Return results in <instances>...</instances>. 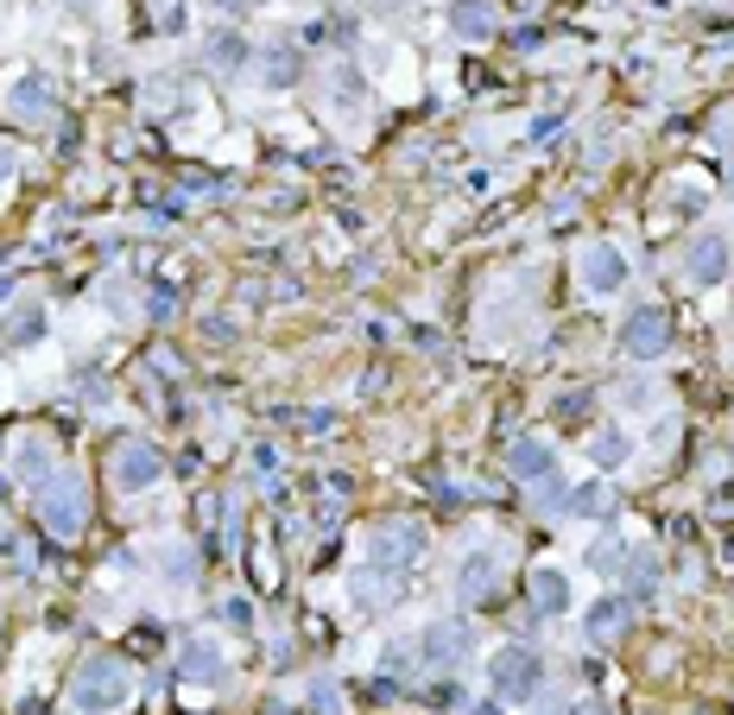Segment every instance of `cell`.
Segmentation results:
<instances>
[{"mask_svg":"<svg viewBox=\"0 0 734 715\" xmlns=\"http://www.w3.org/2000/svg\"><path fill=\"white\" fill-rule=\"evenodd\" d=\"M418 558H425V526H412V520L374 526L362 545V589L367 583H400Z\"/></svg>","mask_w":734,"mask_h":715,"instance_id":"6da1fadb","label":"cell"},{"mask_svg":"<svg viewBox=\"0 0 734 715\" xmlns=\"http://www.w3.org/2000/svg\"><path fill=\"white\" fill-rule=\"evenodd\" d=\"M71 697H76V710L114 715L127 697H134V665H127V659H89V665L76 672Z\"/></svg>","mask_w":734,"mask_h":715,"instance_id":"7a4b0ae2","label":"cell"},{"mask_svg":"<svg viewBox=\"0 0 734 715\" xmlns=\"http://www.w3.org/2000/svg\"><path fill=\"white\" fill-rule=\"evenodd\" d=\"M488 684H494V697H501V703H532V697H539V684H545V665H539V652H532V646H501V652H494V665H488Z\"/></svg>","mask_w":734,"mask_h":715,"instance_id":"3957f363","label":"cell"},{"mask_svg":"<svg viewBox=\"0 0 734 715\" xmlns=\"http://www.w3.org/2000/svg\"><path fill=\"white\" fill-rule=\"evenodd\" d=\"M469 652H476V627L456 621V614H443V621H431V627H418V665H431V672H456V665H469Z\"/></svg>","mask_w":734,"mask_h":715,"instance_id":"277c9868","label":"cell"},{"mask_svg":"<svg viewBox=\"0 0 734 715\" xmlns=\"http://www.w3.org/2000/svg\"><path fill=\"white\" fill-rule=\"evenodd\" d=\"M38 520H45L51 538H64V545L83 532V482H76L71 469H58V475L38 488Z\"/></svg>","mask_w":734,"mask_h":715,"instance_id":"5b68a950","label":"cell"},{"mask_svg":"<svg viewBox=\"0 0 734 715\" xmlns=\"http://www.w3.org/2000/svg\"><path fill=\"white\" fill-rule=\"evenodd\" d=\"M159 475H165V456L152 450L147 437H127V444H114V456H109L114 494H140V488H152Z\"/></svg>","mask_w":734,"mask_h":715,"instance_id":"8992f818","label":"cell"},{"mask_svg":"<svg viewBox=\"0 0 734 715\" xmlns=\"http://www.w3.org/2000/svg\"><path fill=\"white\" fill-rule=\"evenodd\" d=\"M671 348V317L665 310H633L621 323V355L627 361H659Z\"/></svg>","mask_w":734,"mask_h":715,"instance_id":"52a82bcc","label":"cell"},{"mask_svg":"<svg viewBox=\"0 0 734 715\" xmlns=\"http://www.w3.org/2000/svg\"><path fill=\"white\" fill-rule=\"evenodd\" d=\"M577 272H583V292L608 298V292H621V285H627V254H621V247H608V241H595V247H583Z\"/></svg>","mask_w":734,"mask_h":715,"instance_id":"ba28073f","label":"cell"},{"mask_svg":"<svg viewBox=\"0 0 734 715\" xmlns=\"http://www.w3.org/2000/svg\"><path fill=\"white\" fill-rule=\"evenodd\" d=\"M58 108V89H51V76H38V71H26V76H13L7 82V114L13 120H45V114Z\"/></svg>","mask_w":734,"mask_h":715,"instance_id":"9c48e42d","label":"cell"},{"mask_svg":"<svg viewBox=\"0 0 734 715\" xmlns=\"http://www.w3.org/2000/svg\"><path fill=\"white\" fill-rule=\"evenodd\" d=\"M729 266H734L729 234H697V241H691V260H684V272H691L697 285H722V279H729Z\"/></svg>","mask_w":734,"mask_h":715,"instance_id":"30bf717a","label":"cell"},{"mask_svg":"<svg viewBox=\"0 0 734 715\" xmlns=\"http://www.w3.org/2000/svg\"><path fill=\"white\" fill-rule=\"evenodd\" d=\"M178 672H184V684H222V678H228V665H222L216 640H184Z\"/></svg>","mask_w":734,"mask_h":715,"instance_id":"8fae6325","label":"cell"},{"mask_svg":"<svg viewBox=\"0 0 734 715\" xmlns=\"http://www.w3.org/2000/svg\"><path fill=\"white\" fill-rule=\"evenodd\" d=\"M550 462H557V456H550L545 437H519L514 450H507V475H514V482H545Z\"/></svg>","mask_w":734,"mask_h":715,"instance_id":"7c38bea8","label":"cell"},{"mask_svg":"<svg viewBox=\"0 0 734 715\" xmlns=\"http://www.w3.org/2000/svg\"><path fill=\"white\" fill-rule=\"evenodd\" d=\"M494 576H501V570H494V551H463V564H456V596H463V602H481V596L494 589Z\"/></svg>","mask_w":734,"mask_h":715,"instance_id":"4fadbf2b","label":"cell"},{"mask_svg":"<svg viewBox=\"0 0 734 715\" xmlns=\"http://www.w3.org/2000/svg\"><path fill=\"white\" fill-rule=\"evenodd\" d=\"M450 33L469 38V44H488V38H494V7H488V0H456V7H450Z\"/></svg>","mask_w":734,"mask_h":715,"instance_id":"5bb4252c","label":"cell"},{"mask_svg":"<svg viewBox=\"0 0 734 715\" xmlns=\"http://www.w3.org/2000/svg\"><path fill=\"white\" fill-rule=\"evenodd\" d=\"M13 475L33 482V488H45V482L58 475V469H51V444H45V437H20V444H13Z\"/></svg>","mask_w":734,"mask_h":715,"instance_id":"9a60e30c","label":"cell"},{"mask_svg":"<svg viewBox=\"0 0 734 715\" xmlns=\"http://www.w3.org/2000/svg\"><path fill=\"white\" fill-rule=\"evenodd\" d=\"M203 64L216 76H235L241 64H248V38L241 33H210V44H203Z\"/></svg>","mask_w":734,"mask_h":715,"instance_id":"2e32d148","label":"cell"},{"mask_svg":"<svg viewBox=\"0 0 734 715\" xmlns=\"http://www.w3.org/2000/svg\"><path fill=\"white\" fill-rule=\"evenodd\" d=\"M298 76H304V58L286 51V44H273V51L260 58V82H266V89H292Z\"/></svg>","mask_w":734,"mask_h":715,"instance_id":"e0dca14e","label":"cell"},{"mask_svg":"<svg viewBox=\"0 0 734 715\" xmlns=\"http://www.w3.org/2000/svg\"><path fill=\"white\" fill-rule=\"evenodd\" d=\"M532 602H539V614H570V576L532 570Z\"/></svg>","mask_w":734,"mask_h":715,"instance_id":"ac0fdd59","label":"cell"},{"mask_svg":"<svg viewBox=\"0 0 734 715\" xmlns=\"http://www.w3.org/2000/svg\"><path fill=\"white\" fill-rule=\"evenodd\" d=\"M589 456H595V469H621V462H633V437H627L621 424H608V431H595Z\"/></svg>","mask_w":734,"mask_h":715,"instance_id":"d6986e66","label":"cell"},{"mask_svg":"<svg viewBox=\"0 0 734 715\" xmlns=\"http://www.w3.org/2000/svg\"><path fill=\"white\" fill-rule=\"evenodd\" d=\"M564 513L570 520H602L608 513V482H583V488L564 494Z\"/></svg>","mask_w":734,"mask_h":715,"instance_id":"ffe728a7","label":"cell"},{"mask_svg":"<svg viewBox=\"0 0 734 715\" xmlns=\"http://www.w3.org/2000/svg\"><path fill=\"white\" fill-rule=\"evenodd\" d=\"M583 627H589V640H615V634L627 627V602H615V596H608V602H595Z\"/></svg>","mask_w":734,"mask_h":715,"instance_id":"44dd1931","label":"cell"},{"mask_svg":"<svg viewBox=\"0 0 734 715\" xmlns=\"http://www.w3.org/2000/svg\"><path fill=\"white\" fill-rule=\"evenodd\" d=\"M7 336H13V342H38V336H45V310H38V304H13V310H7Z\"/></svg>","mask_w":734,"mask_h":715,"instance_id":"7402d4cb","label":"cell"},{"mask_svg":"<svg viewBox=\"0 0 734 715\" xmlns=\"http://www.w3.org/2000/svg\"><path fill=\"white\" fill-rule=\"evenodd\" d=\"M159 576H165L172 589H190V583H197V558H190L184 545H172V551L159 558Z\"/></svg>","mask_w":734,"mask_h":715,"instance_id":"603a6c76","label":"cell"},{"mask_svg":"<svg viewBox=\"0 0 734 715\" xmlns=\"http://www.w3.org/2000/svg\"><path fill=\"white\" fill-rule=\"evenodd\" d=\"M589 564L602 570V576H621V564H627V545H621V538H602V545L589 551Z\"/></svg>","mask_w":734,"mask_h":715,"instance_id":"cb8c5ba5","label":"cell"},{"mask_svg":"<svg viewBox=\"0 0 734 715\" xmlns=\"http://www.w3.org/2000/svg\"><path fill=\"white\" fill-rule=\"evenodd\" d=\"M152 20H159L165 33H184V0H152Z\"/></svg>","mask_w":734,"mask_h":715,"instance_id":"d4e9b609","label":"cell"},{"mask_svg":"<svg viewBox=\"0 0 734 715\" xmlns=\"http://www.w3.org/2000/svg\"><path fill=\"white\" fill-rule=\"evenodd\" d=\"M653 399H659L653 380H627V386H621V406H653Z\"/></svg>","mask_w":734,"mask_h":715,"instance_id":"484cf974","label":"cell"},{"mask_svg":"<svg viewBox=\"0 0 734 715\" xmlns=\"http://www.w3.org/2000/svg\"><path fill=\"white\" fill-rule=\"evenodd\" d=\"M336 703H342V697H336V684H330V678L311 684V710H317V715H336Z\"/></svg>","mask_w":734,"mask_h":715,"instance_id":"4316f807","label":"cell"},{"mask_svg":"<svg viewBox=\"0 0 734 715\" xmlns=\"http://www.w3.org/2000/svg\"><path fill=\"white\" fill-rule=\"evenodd\" d=\"M254 482H279V450H254Z\"/></svg>","mask_w":734,"mask_h":715,"instance_id":"83f0119b","label":"cell"},{"mask_svg":"<svg viewBox=\"0 0 734 715\" xmlns=\"http://www.w3.org/2000/svg\"><path fill=\"white\" fill-rule=\"evenodd\" d=\"M298 424H304L311 437H330V431H336V418H330V412H304V418H298Z\"/></svg>","mask_w":734,"mask_h":715,"instance_id":"f1b7e54d","label":"cell"},{"mask_svg":"<svg viewBox=\"0 0 734 715\" xmlns=\"http://www.w3.org/2000/svg\"><path fill=\"white\" fill-rule=\"evenodd\" d=\"M589 412V393H564L557 399V418H583Z\"/></svg>","mask_w":734,"mask_h":715,"instance_id":"f546056e","label":"cell"},{"mask_svg":"<svg viewBox=\"0 0 734 715\" xmlns=\"http://www.w3.org/2000/svg\"><path fill=\"white\" fill-rule=\"evenodd\" d=\"M172 304H178V292L165 285V292H152V317H172Z\"/></svg>","mask_w":734,"mask_h":715,"instance_id":"4dcf8cb0","label":"cell"},{"mask_svg":"<svg viewBox=\"0 0 734 715\" xmlns=\"http://www.w3.org/2000/svg\"><path fill=\"white\" fill-rule=\"evenodd\" d=\"M13 165H20V158H13V146H0V184L13 178Z\"/></svg>","mask_w":734,"mask_h":715,"instance_id":"1f68e13d","label":"cell"},{"mask_svg":"<svg viewBox=\"0 0 734 715\" xmlns=\"http://www.w3.org/2000/svg\"><path fill=\"white\" fill-rule=\"evenodd\" d=\"M564 715H608L602 703H577V710H564Z\"/></svg>","mask_w":734,"mask_h":715,"instance_id":"d6a6232c","label":"cell"},{"mask_svg":"<svg viewBox=\"0 0 734 715\" xmlns=\"http://www.w3.org/2000/svg\"><path fill=\"white\" fill-rule=\"evenodd\" d=\"M716 133H722V140L734 146V114H729V120H716Z\"/></svg>","mask_w":734,"mask_h":715,"instance_id":"836d02e7","label":"cell"},{"mask_svg":"<svg viewBox=\"0 0 734 715\" xmlns=\"http://www.w3.org/2000/svg\"><path fill=\"white\" fill-rule=\"evenodd\" d=\"M71 13H83V20H89V13H96V0H71Z\"/></svg>","mask_w":734,"mask_h":715,"instance_id":"e575fe53","label":"cell"}]
</instances>
